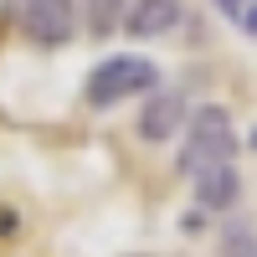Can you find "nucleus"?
I'll list each match as a JSON object with an SVG mask.
<instances>
[{
  "label": "nucleus",
  "instance_id": "f257e3e1",
  "mask_svg": "<svg viewBox=\"0 0 257 257\" xmlns=\"http://www.w3.org/2000/svg\"><path fill=\"white\" fill-rule=\"evenodd\" d=\"M231 160H237V128H231L226 108L206 103V108L190 118V128H185V144H180L175 170H180V175H201V170L231 165Z\"/></svg>",
  "mask_w": 257,
  "mask_h": 257
},
{
  "label": "nucleus",
  "instance_id": "f03ea898",
  "mask_svg": "<svg viewBox=\"0 0 257 257\" xmlns=\"http://www.w3.org/2000/svg\"><path fill=\"white\" fill-rule=\"evenodd\" d=\"M155 82H160V67H155L149 57L118 52V57H103L98 67L88 72V88H82V98H88V108H113V103H123V98L155 93Z\"/></svg>",
  "mask_w": 257,
  "mask_h": 257
},
{
  "label": "nucleus",
  "instance_id": "7ed1b4c3",
  "mask_svg": "<svg viewBox=\"0 0 257 257\" xmlns=\"http://www.w3.org/2000/svg\"><path fill=\"white\" fill-rule=\"evenodd\" d=\"M11 16L36 47H67L77 31L72 0H11Z\"/></svg>",
  "mask_w": 257,
  "mask_h": 257
},
{
  "label": "nucleus",
  "instance_id": "20e7f679",
  "mask_svg": "<svg viewBox=\"0 0 257 257\" xmlns=\"http://www.w3.org/2000/svg\"><path fill=\"white\" fill-rule=\"evenodd\" d=\"M185 21V6L180 0H128L123 11V31L134 41H155V36H170Z\"/></svg>",
  "mask_w": 257,
  "mask_h": 257
},
{
  "label": "nucleus",
  "instance_id": "39448f33",
  "mask_svg": "<svg viewBox=\"0 0 257 257\" xmlns=\"http://www.w3.org/2000/svg\"><path fill=\"white\" fill-rule=\"evenodd\" d=\"M180 118H185V98L180 93H155L139 108V139L144 144H165L180 134Z\"/></svg>",
  "mask_w": 257,
  "mask_h": 257
},
{
  "label": "nucleus",
  "instance_id": "423d86ee",
  "mask_svg": "<svg viewBox=\"0 0 257 257\" xmlns=\"http://www.w3.org/2000/svg\"><path fill=\"white\" fill-rule=\"evenodd\" d=\"M242 201V175H237V165H211L196 175V206L201 211H231Z\"/></svg>",
  "mask_w": 257,
  "mask_h": 257
},
{
  "label": "nucleus",
  "instance_id": "0eeeda50",
  "mask_svg": "<svg viewBox=\"0 0 257 257\" xmlns=\"http://www.w3.org/2000/svg\"><path fill=\"white\" fill-rule=\"evenodd\" d=\"M123 11H128V0H88V31L93 36H108L123 26Z\"/></svg>",
  "mask_w": 257,
  "mask_h": 257
},
{
  "label": "nucleus",
  "instance_id": "6e6552de",
  "mask_svg": "<svg viewBox=\"0 0 257 257\" xmlns=\"http://www.w3.org/2000/svg\"><path fill=\"white\" fill-rule=\"evenodd\" d=\"M221 257H257V231L247 221H226L221 231Z\"/></svg>",
  "mask_w": 257,
  "mask_h": 257
},
{
  "label": "nucleus",
  "instance_id": "1a4fd4ad",
  "mask_svg": "<svg viewBox=\"0 0 257 257\" xmlns=\"http://www.w3.org/2000/svg\"><path fill=\"white\" fill-rule=\"evenodd\" d=\"M242 31L257 36V6H242Z\"/></svg>",
  "mask_w": 257,
  "mask_h": 257
},
{
  "label": "nucleus",
  "instance_id": "9d476101",
  "mask_svg": "<svg viewBox=\"0 0 257 257\" xmlns=\"http://www.w3.org/2000/svg\"><path fill=\"white\" fill-rule=\"evenodd\" d=\"M216 6H221L226 16H242V6H247V0H216Z\"/></svg>",
  "mask_w": 257,
  "mask_h": 257
},
{
  "label": "nucleus",
  "instance_id": "9b49d317",
  "mask_svg": "<svg viewBox=\"0 0 257 257\" xmlns=\"http://www.w3.org/2000/svg\"><path fill=\"white\" fill-rule=\"evenodd\" d=\"M252 149H257V128H252Z\"/></svg>",
  "mask_w": 257,
  "mask_h": 257
}]
</instances>
